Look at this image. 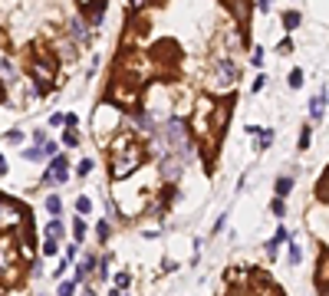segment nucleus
<instances>
[{
  "instance_id": "nucleus-28",
  "label": "nucleus",
  "mask_w": 329,
  "mask_h": 296,
  "mask_svg": "<svg viewBox=\"0 0 329 296\" xmlns=\"http://www.w3.org/2000/svg\"><path fill=\"white\" fill-rule=\"evenodd\" d=\"M260 62H264V50L257 46V50H254V66H260Z\"/></svg>"
},
{
  "instance_id": "nucleus-14",
  "label": "nucleus",
  "mask_w": 329,
  "mask_h": 296,
  "mask_svg": "<svg viewBox=\"0 0 329 296\" xmlns=\"http://www.w3.org/2000/svg\"><path fill=\"white\" fill-rule=\"evenodd\" d=\"M40 155H43V145H33V148H26V152H24V158H26V162H36Z\"/></svg>"
},
{
  "instance_id": "nucleus-26",
  "label": "nucleus",
  "mask_w": 329,
  "mask_h": 296,
  "mask_svg": "<svg viewBox=\"0 0 329 296\" xmlns=\"http://www.w3.org/2000/svg\"><path fill=\"white\" fill-rule=\"evenodd\" d=\"M72 230H76V240H82V234H86V224H82V220H76V227H72Z\"/></svg>"
},
{
  "instance_id": "nucleus-31",
  "label": "nucleus",
  "mask_w": 329,
  "mask_h": 296,
  "mask_svg": "<svg viewBox=\"0 0 329 296\" xmlns=\"http://www.w3.org/2000/svg\"><path fill=\"white\" fill-rule=\"evenodd\" d=\"M257 7H260V10H264V14H266V10H270V0H260Z\"/></svg>"
},
{
  "instance_id": "nucleus-15",
  "label": "nucleus",
  "mask_w": 329,
  "mask_h": 296,
  "mask_svg": "<svg viewBox=\"0 0 329 296\" xmlns=\"http://www.w3.org/2000/svg\"><path fill=\"white\" fill-rule=\"evenodd\" d=\"M260 148H270L274 145V132H270V128H264V132H260V142H257Z\"/></svg>"
},
{
  "instance_id": "nucleus-24",
  "label": "nucleus",
  "mask_w": 329,
  "mask_h": 296,
  "mask_svg": "<svg viewBox=\"0 0 329 296\" xmlns=\"http://www.w3.org/2000/svg\"><path fill=\"white\" fill-rule=\"evenodd\" d=\"M270 208H274V214H276V218H283V210H286V208H283V201H280V198H276V201L270 204Z\"/></svg>"
},
{
  "instance_id": "nucleus-2",
  "label": "nucleus",
  "mask_w": 329,
  "mask_h": 296,
  "mask_svg": "<svg viewBox=\"0 0 329 296\" xmlns=\"http://www.w3.org/2000/svg\"><path fill=\"white\" fill-rule=\"evenodd\" d=\"M164 145L174 148V155H188L191 152V138H188V128L181 118H172L168 122V135H164Z\"/></svg>"
},
{
  "instance_id": "nucleus-27",
  "label": "nucleus",
  "mask_w": 329,
  "mask_h": 296,
  "mask_svg": "<svg viewBox=\"0 0 329 296\" xmlns=\"http://www.w3.org/2000/svg\"><path fill=\"white\" fill-rule=\"evenodd\" d=\"M43 254H56V240H53V237H50V240L43 244Z\"/></svg>"
},
{
  "instance_id": "nucleus-17",
  "label": "nucleus",
  "mask_w": 329,
  "mask_h": 296,
  "mask_svg": "<svg viewBox=\"0 0 329 296\" xmlns=\"http://www.w3.org/2000/svg\"><path fill=\"white\" fill-rule=\"evenodd\" d=\"M290 86H293V89L303 86V70H293V72H290Z\"/></svg>"
},
{
  "instance_id": "nucleus-6",
  "label": "nucleus",
  "mask_w": 329,
  "mask_h": 296,
  "mask_svg": "<svg viewBox=\"0 0 329 296\" xmlns=\"http://www.w3.org/2000/svg\"><path fill=\"white\" fill-rule=\"evenodd\" d=\"M66 174H70V168H66V158H63V155H53V164H50V178L63 184Z\"/></svg>"
},
{
  "instance_id": "nucleus-11",
  "label": "nucleus",
  "mask_w": 329,
  "mask_h": 296,
  "mask_svg": "<svg viewBox=\"0 0 329 296\" xmlns=\"http://www.w3.org/2000/svg\"><path fill=\"white\" fill-rule=\"evenodd\" d=\"M46 237L60 240V237H63V224H60V220H50V227H46Z\"/></svg>"
},
{
  "instance_id": "nucleus-21",
  "label": "nucleus",
  "mask_w": 329,
  "mask_h": 296,
  "mask_svg": "<svg viewBox=\"0 0 329 296\" xmlns=\"http://www.w3.org/2000/svg\"><path fill=\"white\" fill-rule=\"evenodd\" d=\"M283 24H286V30H290V26H296V24H300V14H286V16H283Z\"/></svg>"
},
{
  "instance_id": "nucleus-22",
  "label": "nucleus",
  "mask_w": 329,
  "mask_h": 296,
  "mask_svg": "<svg viewBox=\"0 0 329 296\" xmlns=\"http://www.w3.org/2000/svg\"><path fill=\"white\" fill-rule=\"evenodd\" d=\"M96 230H99V237H102V240H106V237H109V234H112V227H109V224H106V220H102V224H99V227H96Z\"/></svg>"
},
{
  "instance_id": "nucleus-13",
  "label": "nucleus",
  "mask_w": 329,
  "mask_h": 296,
  "mask_svg": "<svg viewBox=\"0 0 329 296\" xmlns=\"http://www.w3.org/2000/svg\"><path fill=\"white\" fill-rule=\"evenodd\" d=\"M46 210H50V214H60V210H63V201H60L56 194H50L46 198Z\"/></svg>"
},
{
  "instance_id": "nucleus-30",
  "label": "nucleus",
  "mask_w": 329,
  "mask_h": 296,
  "mask_svg": "<svg viewBox=\"0 0 329 296\" xmlns=\"http://www.w3.org/2000/svg\"><path fill=\"white\" fill-rule=\"evenodd\" d=\"M102 0H82V7H99Z\"/></svg>"
},
{
  "instance_id": "nucleus-20",
  "label": "nucleus",
  "mask_w": 329,
  "mask_h": 296,
  "mask_svg": "<svg viewBox=\"0 0 329 296\" xmlns=\"http://www.w3.org/2000/svg\"><path fill=\"white\" fill-rule=\"evenodd\" d=\"M128 283H132V276H128V273H118V276H116V286H118V290H126Z\"/></svg>"
},
{
  "instance_id": "nucleus-12",
  "label": "nucleus",
  "mask_w": 329,
  "mask_h": 296,
  "mask_svg": "<svg viewBox=\"0 0 329 296\" xmlns=\"http://www.w3.org/2000/svg\"><path fill=\"white\" fill-rule=\"evenodd\" d=\"M290 188H293L290 178H280V181H276V198H286V194H290Z\"/></svg>"
},
{
  "instance_id": "nucleus-25",
  "label": "nucleus",
  "mask_w": 329,
  "mask_h": 296,
  "mask_svg": "<svg viewBox=\"0 0 329 296\" xmlns=\"http://www.w3.org/2000/svg\"><path fill=\"white\" fill-rule=\"evenodd\" d=\"M72 290H76V280H70V283H63V286H60V293H63V296H70V293H72Z\"/></svg>"
},
{
  "instance_id": "nucleus-8",
  "label": "nucleus",
  "mask_w": 329,
  "mask_h": 296,
  "mask_svg": "<svg viewBox=\"0 0 329 296\" xmlns=\"http://www.w3.org/2000/svg\"><path fill=\"white\" fill-rule=\"evenodd\" d=\"M70 33H72V40H79V43H86V40H89V26L82 24V20H72Z\"/></svg>"
},
{
  "instance_id": "nucleus-9",
  "label": "nucleus",
  "mask_w": 329,
  "mask_h": 296,
  "mask_svg": "<svg viewBox=\"0 0 329 296\" xmlns=\"http://www.w3.org/2000/svg\"><path fill=\"white\" fill-rule=\"evenodd\" d=\"M228 116H230V102H224V106H218V116H214V128H224L228 125Z\"/></svg>"
},
{
  "instance_id": "nucleus-23",
  "label": "nucleus",
  "mask_w": 329,
  "mask_h": 296,
  "mask_svg": "<svg viewBox=\"0 0 329 296\" xmlns=\"http://www.w3.org/2000/svg\"><path fill=\"white\" fill-rule=\"evenodd\" d=\"M7 142H10V145H20V142H24V132H10Z\"/></svg>"
},
{
  "instance_id": "nucleus-29",
  "label": "nucleus",
  "mask_w": 329,
  "mask_h": 296,
  "mask_svg": "<svg viewBox=\"0 0 329 296\" xmlns=\"http://www.w3.org/2000/svg\"><path fill=\"white\" fill-rule=\"evenodd\" d=\"M300 148H310V128H306V132L300 135Z\"/></svg>"
},
{
  "instance_id": "nucleus-16",
  "label": "nucleus",
  "mask_w": 329,
  "mask_h": 296,
  "mask_svg": "<svg viewBox=\"0 0 329 296\" xmlns=\"http://www.w3.org/2000/svg\"><path fill=\"white\" fill-rule=\"evenodd\" d=\"M76 210H79V214H89V210H92V201H89V198H79V201H76Z\"/></svg>"
},
{
  "instance_id": "nucleus-7",
  "label": "nucleus",
  "mask_w": 329,
  "mask_h": 296,
  "mask_svg": "<svg viewBox=\"0 0 329 296\" xmlns=\"http://www.w3.org/2000/svg\"><path fill=\"white\" fill-rule=\"evenodd\" d=\"M322 112H326V89H320V92L310 99V118H316V122H320Z\"/></svg>"
},
{
  "instance_id": "nucleus-4",
  "label": "nucleus",
  "mask_w": 329,
  "mask_h": 296,
  "mask_svg": "<svg viewBox=\"0 0 329 296\" xmlns=\"http://www.w3.org/2000/svg\"><path fill=\"white\" fill-rule=\"evenodd\" d=\"M30 72H33V79H36L40 86H50V82H53V70H50V66H43L40 60L30 62Z\"/></svg>"
},
{
  "instance_id": "nucleus-32",
  "label": "nucleus",
  "mask_w": 329,
  "mask_h": 296,
  "mask_svg": "<svg viewBox=\"0 0 329 296\" xmlns=\"http://www.w3.org/2000/svg\"><path fill=\"white\" fill-rule=\"evenodd\" d=\"M128 4H132V7H145V4H148V0H128Z\"/></svg>"
},
{
  "instance_id": "nucleus-18",
  "label": "nucleus",
  "mask_w": 329,
  "mask_h": 296,
  "mask_svg": "<svg viewBox=\"0 0 329 296\" xmlns=\"http://www.w3.org/2000/svg\"><path fill=\"white\" fill-rule=\"evenodd\" d=\"M63 142H66L70 148H76V145H79V135H76V128H70V132L63 135Z\"/></svg>"
},
{
  "instance_id": "nucleus-5",
  "label": "nucleus",
  "mask_w": 329,
  "mask_h": 296,
  "mask_svg": "<svg viewBox=\"0 0 329 296\" xmlns=\"http://www.w3.org/2000/svg\"><path fill=\"white\" fill-rule=\"evenodd\" d=\"M162 174H164L168 181H174V178L181 174V162H178L174 155H168V152H164V158H162Z\"/></svg>"
},
{
  "instance_id": "nucleus-10",
  "label": "nucleus",
  "mask_w": 329,
  "mask_h": 296,
  "mask_svg": "<svg viewBox=\"0 0 329 296\" xmlns=\"http://www.w3.org/2000/svg\"><path fill=\"white\" fill-rule=\"evenodd\" d=\"M92 266H96V260L89 257L82 266H76V283H82V280H89V273H92Z\"/></svg>"
},
{
  "instance_id": "nucleus-3",
  "label": "nucleus",
  "mask_w": 329,
  "mask_h": 296,
  "mask_svg": "<svg viewBox=\"0 0 329 296\" xmlns=\"http://www.w3.org/2000/svg\"><path fill=\"white\" fill-rule=\"evenodd\" d=\"M214 66H218L220 70V86H234L237 82V62L234 60H228V56H218V60H214Z\"/></svg>"
},
{
  "instance_id": "nucleus-19",
  "label": "nucleus",
  "mask_w": 329,
  "mask_h": 296,
  "mask_svg": "<svg viewBox=\"0 0 329 296\" xmlns=\"http://www.w3.org/2000/svg\"><path fill=\"white\" fill-rule=\"evenodd\" d=\"M300 260H303V254H300V247H296V244H290V266H296Z\"/></svg>"
},
{
  "instance_id": "nucleus-1",
  "label": "nucleus",
  "mask_w": 329,
  "mask_h": 296,
  "mask_svg": "<svg viewBox=\"0 0 329 296\" xmlns=\"http://www.w3.org/2000/svg\"><path fill=\"white\" fill-rule=\"evenodd\" d=\"M138 162H142V148L135 145L128 135H122V138L112 145V178L132 174L135 168H138Z\"/></svg>"
},
{
  "instance_id": "nucleus-33",
  "label": "nucleus",
  "mask_w": 329,
  "mask_h": 296,
  "mask_svg": "<svg viewBox=\"0 0 329 296\" xmlns=\"http://www.w3.org/2000/svg\"><path fill=\"white\" fill-rule=\"evenodd\" d=\"M0 174H7V162L4 158H0Z\"/></svg>"
}]
</instances>
